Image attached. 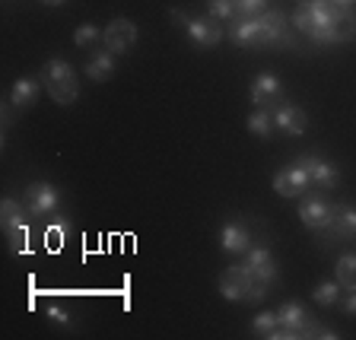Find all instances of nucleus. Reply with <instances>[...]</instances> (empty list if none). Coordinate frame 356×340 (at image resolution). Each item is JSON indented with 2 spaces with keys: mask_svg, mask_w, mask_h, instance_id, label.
I'll return each instance as SVG.
<instances>
[{
  "mask_svg": "<svg viewBox=\"0 0 356 340\" xmlns=\"http://www.w3.org/2000/svg\"><path fill=\"white\" fill-rule=\"evenodd\" d=\"M252 327H254V334H258V337H267L270 331H277V327H280V318H277V311H258V315H254V321H252Z\"/></svg>",
  "mask_w": 356,
  "mask_h": 340,
  "instance_id": "25",
  "label": "nucleus"
},
{
  "mask_svg": "<svg viewBox=\"0 0 356 340\" xmlns=\"http://www.w3.org/2000/svg\"><path fill=\"white\" fill-rule=\"evenodd\" d=\"M22 207L29 216H51L60 207V191L48 181H35V185L26 188V197H22Z\"/></svg>",
  "mask_w": 356,
  "mask_h": 340,
  "instance_id": "6",
  "label": "nucleus"
},
{
  "mask_svg": "<svg viewBox=\"0 0 356 340\" xmlns=\"http://www.w3.org/2000/svg\"><path fill=\"white\" fill-rule=\"evenodd\" d=\"M92 42H102V29L92 26V22H83L80 29L74 32V44L76 48H86V44H92Z\"/></svg>",
  "mask_w": 356,
  "mask_h": 340,
  "instance_id": "26",
  "label": "nucleus"
},
{
  "mask_svg": "<svg viewBox=\"0 0 356 340\" xmlns=\"http://www.w3.org/2000/svg\"><path fill=\"white\" fill-rule=\"evenodd\" d=\"M115 54L111 51H96L92 58H89V64H86V76L89 80H96V83H105V80H111L115 76Z\"/></svg>",
  "mask_w": 356,
  "mask_h": 340,
  "instance_id": "17",
  "label": "nucleus"
},
{
  "mask_svg": "<svg viewBox=\"0 0 356 340\" xmlns=\"http://www.w3.org/2000/svg\"><path fill=\"white\" fill-rule=\"evenodd\" d=\"M70 232V220H67L64 213H51L48 216V222H44V238H48V245H60V238Z\"/></svg>",
  "mask_w": 356,
  "mask_h": 340,
  "instance_id": "22",
  "label": "nucleus"
},
{
  "mask_svg": "<svg viewBox=\"0 0 356 340\" xmlns=\"http://www.w3.org/2000/svg\"><path fill=\"white\" fill-rule=\"evenodd\" d=\"M309 185H312V178H309V169H305L302 159H296L293 165H286V169H280L274 175V191L280 194V197H302Z\"/></svg>",
  "mask_w": 356,
  "mask_h": 340,
  "instance_id": "9",
  "label": "nucleus"
},
{
  "mask_svg": "<svg viewBox=\"0 0 356 340\" xmlns=\"http://www.w3.org/2000/svg\"><path fill=\"white\" fill-rule=\"evenodd\" d=\"M337 283L341 289H356V254H341L337 261Z\"/></svg>",
  "mask_w": 356,
  "mask_h": 340,
  "instance_id": "23",
  "label": "nucleus"
},
{
  "mask_svg": "<svg viewBox=\"0 0 356 340\" xmlns=\"http://www.w3.org/2000/svg\"><path fill=\"white\" fill-rule=\"evenodd\" d=\"M274 127H280L289 137H299V133H305V127H309V118H305V111L299 108V105H277Z\"/></svg>",
  "mask_w": 356,
  "mask_h": 340,
  "instance_id": "13",
  "label": "nucleus"
},
{
  "mask_svg": "<svg viewBox=\"0 0 356 340\" xmlns=\"http://www.w3.org/2000/svg\"><path fill=\"white\" fill-rule=\"evenodd\" d=\"M327 229H334V238H353L356 236V210L350 204L334 207V220Z\"/></svg>",
  "mask_w": 356,
  "mask_h": 340,
  "instance_id": "18",
  "label": "nucleus"
},
{
  "mask_svg": "<svg viewBox=\"0 0 356 340\" xmlns=\"http://www.w3.org/2000/svg\"><path fill=\"white\" fill-rule=\"evenodd\" d=\"M248 131H252L254 137H270V133H274V111L254 108L252 115H248Z\"/></svg>",
  "mask_w": 356,
  "mask_h": 340,
  "instance_id": "21",
  "label": "nucleus"
},
{
  "mask_svg": "<svg viewBox=\"0 0 356 340\" xmlns=\"http://www.w3.org/2000/svg\"><path fill=\"white\" fill-rule=\"evenodd\" d=\"M277 99H280V80H277L270 70H264V74L254 76V83H252V102L258 105V108H274Z\"/></svg>",
  "mask_w": 356,
  "mask_h": 340,
  "instance_id": "12",
  "label": "nucleus"
},
{
  "mask_svg": "<svg viewBox=\"0 0 356 340\" xmlns=\"http://www.w3.org/2000/svg\"><path fill=\"white\" fill-rule=\"evenodd\" d=\"M334 10L331 0H302L293 10V26L315 44H334Z\"/></svg>",
  "mask_w": 356,
  "mask_h": 340,
  "instance_id": "2",
  "label": "nucleus"
},
{
  "mask_svg": "<svg viewBox=\"0 0 356 340\" xmlns=\"http://www.w3.org/2000/svg\"><path fill=\"white\" fill-rule=\"evenodd\" d=\"M42 3H44V7H64L67 0H42Z\"/></svg>",
  "mask_w": 356,
  "mask_h": 340,
  "instance_id": "32",
  "label": "nucleus"
},
{
  "mask_svg": "<svg viewBox=\"0 0 356 340\" xmlns=\"http://www.w3.org/2000/svg\"><path fill=\"white\" fill-rule=\"evenodd\" d=\"M220 248L226 254H245L252 248V236L245 229V222H226L220 229Z\"/></svg>",
  "mask_w": 356,
  "mask_h": 340,
  "instance_id": "15",
  "label": "nucleus"
},
{
  "mask_svg": "<svg viewBox=\"0 0 356 340\" xmlns=\"http://www.w3.org/2000/svg\"><path fill=\"white\" fill-rule=\"evenodd\" d=\"M245 264L252 267L261 280H267V283L277 280V261L270 258V252H267V248H261V245H258V248H248V252H245Z\"/></svg>",
  "mask_w": 356,
  "mask_h": 340,
  "instance_id": "16",
  "label": "nucleus"
},
{
  "mask_svg": "<svg viewBox=\"0 0 356 340\" xmlns=\"http://www.w3.org/2000/svg\"><path fill=\"white\" fill-rule=\"evenodd\" d=\"M137 26H134L131 19H124V16H118V19H111L108 26H105L102 32V48L111 54H124L131 51L134 44H137Z\"/></svg>",
  "mask_w": 356,
  "mask_h": 340,
  "instance_id": "8",
  "label": "nucleus"
},
{
  "mask_svg": "<svg viewBox=\"0 0 356 340\" xmlns=\"http://www.w3.org/2000/svg\"><path fill=\"white\" fill-rule=\"evenodd\" d=\"M38 92H42V83L32 80V76H22V80L13 83V92H10V102L16 105V108H26V105H32L38 99Z\"/></svg>",
  "mask_w": 356,
  "mask_h": 340,
  "instance_id": "20",
  "label": "nucleus"
},
{
  "mask_svg": "<svg viewBox=\"0 0 356 340\" xmlns=\"http://www.w3.org/2000/svg\"><path fill=\"white\" fill-rule=\"evenodd\" d=\"M341 309H343V315H356V289H350V296L343 299Z\"/></svg>",
  "mask_w": 356,
  "mask_h": 340,
  "instance_id": "30",
  "label": "nucleus"
},
{
  "mask_svg": "<svg viewBox=\"0 0 356 340\" xmlns=\"http://www.w3.org/2000/svg\"><path fill=\"white\" fill-rule=\"evenodd\" d=\"M172 19H175L178 26H185V32L191 35V42L200 44V48H213V44L222 42V26H220V19H213V16L197 19V16H188V13L172 10Z\"/></svg>",
  "mask_w": 356,
  "mask_h": 340,
  "instance_id": "5",
  "label": "nucleus"
},
{
  "mask_svg": "<svg viewBox=\"0 0 356 340\" xmlns=\"http://www.w3.org/2000/svg\"><path fill=\"white\" fill-rule=\"evenodd\" d=\"M267 10V0H236V19L261 16Z\"/></svg>",
  "mask_w": 356,
  "mask_h": 340,
  "instance_id": "28",
  "label": "nucleus"
},
{
  "mask_svg": "<svg viewBox=\"0 0 356 340\" xmlns=\"http://www.w3.org/2000/svg\"><path fill=\"white\" fill-rule=\"evenodd\" d=\"M232 42H236L238 48H254V44H261L258 16H248V19L232 22Z\"/></svg>",
  "mask_w": 356,
  "mask_h": 340,
  "instance_id": "19",
  "label": "nucleus"
},
{
  "mask_svg": "<svg viewBox=\"0 0 356 340\" xmlns=\"http://www.w3.org/2000/svg\"><path fill=\"white\" fill-rule=\"evenodd\" d=\"M22 204H16L13 197H3L0 204V222H3V236L13 245V252H22L26 242H29V222H26V213H22Z\"/></svg>",
  "mask_w": 356,
  "mask_h": 340,
  "instance_id": "4",
  "label": "nucleus"
},
{
  "mask_svg": "<svg viewBox=\"0 0 356 340\" xmlns=\"http://www.w3.org/2000/svg\"><path fill=\"white\" fill-rule=\"evenodd\" d=\"M216 286H220V296L226 299V302H261V299L267 296L270 283L261 280L252 267L242 261V264L226 267L220 274V283H216Z\"/></svg>",
  "mask_w": 356,
  "mask_h": 340,
  "instance_id": "1",
  "label": "nucleus"
},
{
  "mask_svg": "<svg viewBox=\"0 0 356 340\" xmlns=\"http://www.w3.org/2000/svg\"><path fill=\"white\" fill-rule=\"evenodd\" d=\"M42 83L48 89V96L58 105H74L80 99V80H76V70L67 60L54 58L42 67Z\"/></svg>",
  "mask_w": 356,
  "mask_h": 340,
  "instance_id": "3",
  "label": "nucleus"
},
{
  "mask_svg": "<svg viewBox=\"0 0 356 340\" xmlns=\"http://www.w3.org/2000/svg\"><path fill=\"white\" fill-rule=\"evenodd\" d=\"M207 10H210V16L220 22L236 19V0H207Z\"/></svg>",
  "mask_w": 356,
  "mask_h": 340,
  "instance_id": "27",
  "label": "nucleus"
},
{
  "mask_svg": "<svg viewBox=\"0 0 356 340\" xmlns=\"http://www.w3.org/2000/svg\"><path fill=\"white\" fill-rule=\"evenodd\" d=\"M312 296H315V302H318V305H337V302H341V283H337V280L318 283Z\"/></svg>",
  "mask_w": 356,
  "mask_h": 340,
  "instance_id": "24",
  "label": "nucleus"
},
{
  "mask_svg": "<svg viewBox=\"0 0 356 340\" xmlns=\"http://www.w3.org/2000/svg\"><path fill=\"white\" fill-rule=\"evenodd\" d=\"M299 220L309 229H327L334 220V207L325 197H302L299 200Z\"/></svg>",
  "mask_w": 356,
  "mask_h": 340,
  "instance_id": "11",
  "label": "nucleus"
},
{
  "mask_svg": "<svg viewBox=\"0 0 356 340\" xmlns=\"http://www.w3.org/2000/svg\"><path fill=\"white\" fill-rule=\"evenodd\" d=\"M258 35L261 44H286V48H296V38L289 32V22L280 10H264L258 16Z\"/></svg>",
  "mask_w": 356,
  "mask_h": 340,
  "instance_id": "7",
  "label": "nucleus"
},
{
  "mask_svg": "<svg viewBox=\"0 0 356 340\" xmlns=\"http://www.w3.org/2000/svg\"><path fill=\"white\" fill-rule=\"evenodd\" d=\"M302 163H305V169H309L312 185H318V188H334L337 181H341V172H337V165H331L327 159H321L318 153L302 156Z\"/></svg>",
  "mask_w": 356,
  "mask_h": 340,
  "instance_id": "14",
  "label": "nucleus"
},
{
  "mask_svg": "<svg viewBox=\"0 0 356 340\" xmlns=\"http://www.w3.org/2000/svg\"><path fill=\"white\" fill-rule=\"evenodd\" d=\"M48 318L58 321V325H70V315H67L60 305H48Z\"/></svg>",
  "mask_w": 356,
  "mask_h": 340,
  "instance_id": "29",
  "label": "nucleus"
},
{
  "mask_svg": "<svg viewBox=\"0 0 356 340\" xmlns=\"http://www.w3.org/2000/svg\"><path fill=\"white\" fill-rule=\"evenodd\" d=\"M334 7H356V0H331Z\"/></svg>",
  "mask_w": 356,
  "mask_h": 340,
  "instance_id": "31",
  "label": "nucleus"
},
{
  "mask_svg": "<svg viewBox=\"0 0 356 340\" xmlns=\"http://www.w3.org/2000/svg\"><path fill=\"white\" fill-rule=\"evenodd\" d=\"M277 318H280L283 331L293 334V340H296V337H312V334H315V327H318L315 321H312L309 311L302 309V302H296V299H293V302H286V305H280V309H277Z\"/></svg>",
  "mask_w": 356,
  "mask_h": 340,
  "instance_id": "10",
  "label": "nucleus"
}]
</instances>
